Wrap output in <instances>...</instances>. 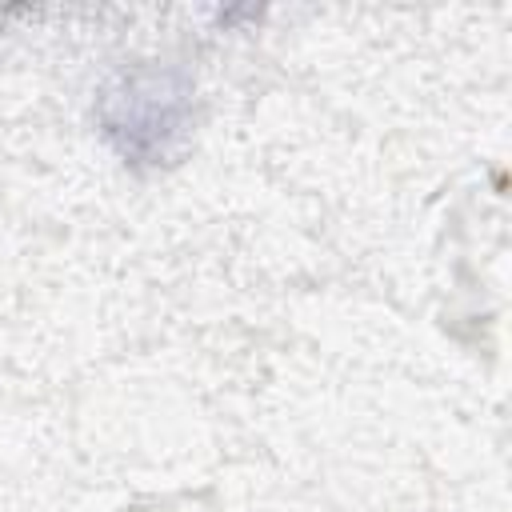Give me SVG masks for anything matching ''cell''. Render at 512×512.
I'll use <instances>...</instances> for the list:
<instances>
[{"label":"cell","instance_id":"6da1fadb","mask_svg":"<svg viewBox=\"0 0 512 512\" xmlns=\"http://www.w3.org/2000/svg\"><path fill=\"white\" fill-rule=\"evenodd\" d=\"M192 80L176 68H132L100 92V128L128 164H164L188 132Z\"/></svg>","mask_w":512,"mask_h":512}]
</instances>
